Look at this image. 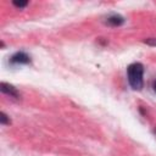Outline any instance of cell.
<instances>
[{"label":"cell","mask_w":156,"mask_h":156,"mask_svg":"<svg viewBox=\"0 0 156 156\" xmlns=\"http://www.w3.org/2000/svg\"><path fill=\"white\" fill-rule=\"evenodd\" d=\"M152 89H154V91L156 93V80H154V83H152Z\"/></svg>","instance_id":"obj_8"},{"label":"cell","mask_w":156,"mask_h":156,"mask_svg":"<svg viewBox=\"0 0 156 156\" xmlns=\"http://www.w3.org/2000/svg\"><path fill=\"white\" fill-rule=\"evenodd\" d=\"M0 90H1V93L6 94V95H10V96L13 98V99H17V100H18V99L21 98L20 91H18L13 85H11V84H9V83L1 82V83H0Z\"/></svg>","instance_id":"obj_3"},{"label":"cell","mask_w":156,"mask_h":156,"mask_svg":"<svg viewBox=\"0 0 156 156\" xmlns=\"http://www.w3.org/2000/svg\"><path fill=\"white\" fill-rule=\"evenodd\" d=\"M11 65H28L30 63V56L24 51H17L10 57Z\"/></svg>","instance_id":"obj_2"},{"label":"cell","mask_w":156,"mask_h":156,"mask_svg":"<svg viewBox=\"0 0 156 156\" xmlns=\"http://www.w3.org/2000/svg\"><path fill=\"white\" fill-rule=\"evenodd\" d=\"M124 17L123 16H121V15H118V13H112V15H110L107 18H106V24H108V26H111V27H119V26H122L123 23H124Z\"/></svg>","instance_id":"obj_4"},{"label":"cell","mask_w":156,"mask_h":156,"mask_svg":"<svg viewBox=\"0 0 156 156\" xmlns=\"http://www.w3.org/2000/svg\"><path fill=\"white\" fill-rule=\"evenodd\" d=\"M144 43L150 45V46H156V38H147L144 40Z\"/></svg>","instance_id":"obj_7"},{"label":"cell","mask_w":156,"mask_h":156,"mask_svg":"<svg viewBox=\"0 0 156 156\" xmlns=\"http://www.w3.org/2000/svg\"><path fill=\"white\" fill-rule=\"evenodd\" d=\"M12 5L17 9H24L28 5V1H12Z\"/></svg>","instance_id":"obj_6"},{"label":"cell","mask_w":156,"mask_h":156,"mask_svg":"<svg viewBox=\"0 0 156 156\" xmlns=\"http://www.w3.org/2000/svg\"><path fill=\"white\" fill-rule=\"evenodd\" d=\"M0 123H1V124H4V126H5V124H10V123H11L10 117H9L5 112H1V113H0Z\"/></svg>","instance_id":"obj_5"},{"label":"cell","mask_w":156,"mask_h":156,"mask_svg":"<svg viewBox=\"0 0 156 156\" xmlns=\"http://www.w3.org/2000/svg\"><path fill=\"white\" fill-rule=\"evenodd\" d=\"M127 78L133 90H141L144 87V65L133 62L127 67Z\"/></svg>","instance_id":"obj_1"}]
</instances>
